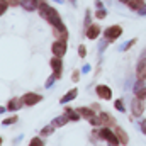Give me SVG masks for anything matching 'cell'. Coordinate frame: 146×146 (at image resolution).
I'll return each mask as SVG.
<instances>
[{"label": "cell", "mask_w": 146, "mask_h": 146, "mask_svg": "<svg viewBox=\"0 0 146 146\" xmlns=\"http://www.w3.org/2000/svg\"><path fill=\"white\" fill-rule=\"evenodd\" d=\"M37 10H39V15H41L44 21H48L53 27H61V26H65V24L61 22V17H60L58 10H56V9H53V7H49L48 3H44V5H42V7H39Z\"/></svg>", "instance_id": "cell-1"}, {"label": "cell", "mask_w": 146, "mask_h": 146, "mask_svg": "<svg viewBox=\"0 0 146 146\" xmlns=\"http://www.w3.org/2000/svg\"><path fill=\"white\" fill-rule=\"evenodd\" d=\"M99 133H100V138H102L104 141H107L109 145H121V143H119L117 134H115L114 131H110L107 126H104V129H100Z\"/></svg>", "instance_id": "cell-2"}, {"label": "cell", "mask_w": 146, "mask_h": 146, "mask_svg": "<svg viewBox=\"0 0 146 146\" xmlns=\"http://www.w3.org/2000/svg\"><path fill=\"white\" fill-rule=\"evenodd\" d=\"M146 109V104H145V99H139V97H134L131 100V110H133V115L134 117H139Z\"/></svg>", "instance_id": "cell-3"}, {"label": "cell", "mask_w": 146, "mask_h": 146, "mask_svg": "<svg viewBox=\"0 0 146 146\" xmlns=\"http://www.w3.org/2000/svg\"><path fill=\"white\" fill-rule=\"evenodd\" d=\"M51 51H53V54L54 56H65V53H66V41H60V39H56L53 44H51Z\"/></svg>", "instance_id": "cell-4"}, {"label": "cell", "mask_w": 146, "mask_h": 146, "mask_svg": "<svg viewBox=\"0 0 146 146\" xmlns=\"http://www.w3.org/2000/svg\"><path fill=\"white\" fill-rule=\"evenodd\" d=\"M122 34V27L121 26H110L107 27L106 31H104V36L107 41H114V39H117V37Z\"/></svg>", "instance_id": "cell-5"}, {"label": "cell", "mask_w": 146, "mask_h": 146, "mask_svg": "<svg viewBox=\"0 0 146 146\" xmlns=\"http://www.w3.org/2000/svg\"><path fill=\"white\" fill-rule=\"evenodd\" d=\"M22 100H24V104L26 106H36L37 102H41L42 100V97L39 95V94H33V92H27V94H24L22 95Z\"/></svg>", "instance_id": "cell-6"}, {"label": "cell", "mask_w": 146, "mask_h": 146, "mask_svg": "<svg viewBox=\"0 0 146 146\" xmlns=\"http://www.w3.org/2000/svg\"><path fill=\"white\" fill-rule=\"evenodd\" d=\"M49 65H51V68L54 70L56 78H61V73H63V61H61V58H60V56H54V58H51Z\"/></svg>", "instance_id": "cell-7"}, {"label": "cell", "mask_w": 146, "mask_h": 146, "mask_svg": "<svg viewBox=\"0 0 146 146\" xmlns=\"http://www.w3.org/2000/svg\"><path fill=\"white\" fill-rule=\"evenodd\" d=\"M95 94H97L100 99H104V100H110V99H112V90H110L107 85H97Z\"/></svg>", "instance_id": "cell-8"}, {"label": "cell", "mask_w": 146, "mask_h": 146, "mask_svg": "<svg viewBox=\"0 0 146 146\" xmlns=\"http://www.w3.org/2000/svg\"><path fill=\"white\" fill-rule=\"evenodd\" d=\"M22 106H26L24 100H22V97H12L7 102V109L9 110H19V109H22Z\"/></svg>", "instance_id": "cell-9"}, {"label": "cell", "mask_w": 146, "mask_h": 146, "mask_svg": "<svg viewBox=\"0 0 146 146\" xmlns=\"http://www.w3.org/2000/svg\"><path fill=\"white\" fill-rule=\"evenodd\" d=\"M99 34H100V27L97 24H90L87 27V31H85V36L88 37V39H97Z\"/></svg>", "instance_id": "cell-10"}, {"label": "cell", "mask_w": 146, "mask_h": 146, "mask_svg": "<svg viewBox=\"0 0 146 146\" xmlns=\"http://www.w3.org/2000/svg\"><path fill=\"white\" fill-rule=\"evenodd\" d=\"M134 95L146 100V83H143V80H139V82L134 85Z\"/></svg>", "instance_id": "cell-11"}, {"label": "cell", "mask_w": 146, "mask_h": 146, "mask_svg": "<svg viewBox=\"0 0 146 146\" xmlns=\"http://www.w3.org/2000/svg\"><path fill=\"white\" fill-rule=\"evenodd\" d=\"M114 133L117 134V138H119V143H121V145H127V143H129V139H127V133H126L122 127H119L117 124L114 126Z\"/></svg>", "instance_id": "cell-12"}, {"label": "cell", "mask_w": 146, "mask_h": 146, "mask_svg": "<svg viewBox=\"0 0 146 146\" xmlns=\"http://www.w3.org/2000/svg\"><path fill=\"white\" fill-rule=\"evenodd\" d=\"M136 75L139 80H143V82L146 80V60H139L138 68H136Z\"/></svg>", "instance_id": "cell-13"}, {"label": "cell", "mask_w": 146, "mask_h": 146, "mask_svg": "<svg viewBox=\"0 0 146 146\" xmlns=\"http://www.w3.org/2000/svg\"><path fill=\"white\" fill-rule=\"evenodd\" d=\"M68 121H70V117H68V115H66V112H65L63 115H58V117H54V119L51 121V124H53L54 127H63V126H65Z\"/></svg>", "instance_id": "cell-14"}, {"label": "cell", "mask_w": 146, "mask_h": 146, "mask_svg": "<svg viewBox=\"0 0 146 146\" xmlns=\"http://www.w3.org/2000/svg\"><path fill=\"white\" fill-rule=\"evenodd\" d=\"M76 95H78V88H72V90H68V92L61 97V100H60V102H61V104H68V102H72Z\"/></svg>", "instance_id": "cell-15"}, {"label": "cell", "mask_w": 146, "mask_h": 146, "mask_svg": "<svg viewBox=\"0 0 146 146\" xmlns=\"http://www.w3.org/2000/svg\"><path fill=\"white\" fill-rule=\"evenodd\" d=\"M99 117H100V124H102V126H107V127H110V126L114 127V126H115V121L110 117L109 114L102 112V114H99Z\"/></svg>", "instance_id": "cell-16"}, {"label": "cell", "mask_w": 146, "mask_h": 146, "mask_svg": "<svg viewBox=\"0 0 146 146\" xmlns=\"http://www.w3.org/2000/svg\"><path fill=\"white\" fill-rule=\"evenodd\" d=\"M54 36L58 37L60 41H66L68 39V33H66V27L65 26H61V27H54Z\"/></svg>", "instance_id": "cell-17"}, {"label": "cell", "mask_w": 146, "mask_h": 146, "mask_svg": "<svg viewBox=\"0 0 146 146\" xmlns=\"http://www.w3.org/2000/svg\"><path fill=\"white\" fill-rule=\"evenodd\" d=\"M65 112H66V115L70 117V121H75V122H76V121H78V119L82 117V114H80V110H78V109H72V107H66V109H65Z\"/></svg>", "instance_id": "cell-18"}, {"label": "cell", "mask_w": 146, "mask_h": 146, "mask_svg": "<svg viewBox=\"0 0 146 146\" xmlns=\"http://www.w3.org/2000/svg\"><path fill=\"white\" fill-rule=\"evenodd\" d=\"M78 110H80V114H82V117H83V119H87L88 122H90V121H92V119L95 117V114H94V110H92V109H88V107H80Z\"/></svg>", "instance_id": "cell-19"}, {"label": "cell", "mask_w": 146, "mask_h": 146, "mask_svg": "<svg viewBox=\"0 0 146 146\" xmlns=\"http://www.w3.org/2000/svg\"><path fill=\"white\" fill-rule=\"evenodd\" d=\"M21 5H22V9L27 10V12H33V10H36L37 9V5L34 3V0H22Z\"/></svg>", "instance_id": "cell-20"}, {"label": "cell", "mask_w": 146, "mask_h": 146, "mask_svg": "<svg viewBox=\"0 0 146 146\" xmlns=\"http://www.w3.org/2000/svg\"><path fill=\"white\" fill-rule=\"evenodd\" d=\"M145 5V0H127V7L133 10H139Z\"/></svg>", "instance_id": "cell-21"}, {"label": "cell", "mask_w": 146, "mask_h": 146, "mask_svg": "<svg viewBox=\"0 0 146 146\" xmlns=\"http://www.w3.org/2000/svg\"><path fill=\"white\" fill-rule=\"evenodd\" d=\"M54 133V126L51 124V126H46V127H42L41 129V136H51Z\"/></svg>", "instance_id": "cell-22"}, {"label": "cell", "mask_w": 146, "mask_h": 146, "mask_svg": "<svg viewBox=\"0 0 146 146\" xmlns=\"http://www.w3.org/2000/svg\"><path fill=\"white\" fill-rule=\"evenodd\" d=\"M19 121V117L17 115H12V117H9V119H3V126H10V124H14V122H17Z\"/></svg>", "instance_id": "cell-23"}, {"label": "cell", "mask_w": 146, "mask_h": 146, "mask_svg": "<svg viewBox=\"0 0 146 146\" xmlns=\"http://www.w3.org/2000/svg\"><path fill=\"white\" fill-rule=\"evenodd\" d=\"M95 17H97V19H106V17H107V12H106V9H99V10L95 12Z\"/></svg>", "instance_id": "cell-24"}, {"label": "cell", "mask_w": 146, "mask_h": 146, "mask_svg": "<svg viewBox=\"0 0 146 146\" xmlns=\"http://www.w3.org/2000/svg\"><path fill=\"white\" fill-rule=\"evenodd\" d=\"M78 56H80V58H85V56H87V48H85V44H80V46H78Z\"/></svg>", "instance_id": "cell-25"}, {"label": "cell", "mask_w": 146, "mask_h": 146, "mask_svg": "<svg viewBox=\"0 0 146 146\" xmlns=\"http://www.w3.org/2000/svg\"><path fill=\"white\" fill-rule=\"evenodd\" d=\"M29 145H31V146H42V145H44V141H42L41 138H33Z\"/></svg>", "instance_id": "cell-26"}, {"label": "cell", "mask_w": 146, "mask_h": 146, "mask_svg": "<svg viewBox=\"0 0 146 146\" xmlns=\"http://www.w3.org/2000/svg\"><path fill=\"white\" fill-rule=\"evenodd\" d=\"M7 5H9V2H7V0H0V15H3V14H5Z\"/></svg>", "instance_id": "cell-27"}, {"label": "cell", "mask_w": 146, "mask_h": 146, "mask_svg": "<svg viewBox=\"0 0 146 146\" xmlns=\"http://www.w3.org/2000/svg\"><path fill=\"white\" fill-rule=\"evenodd\" d=\"M114 107H115V109L119 110V112H124V104H122V100H115V102H114Z\"/></svg>", "instance_id": "cell-28"}, {"label": "cell", "mask_w": 146, "mask_h": 146, "mask_svg": "<svg viewBox=\"0 0 146 146\" xmlns=\"http://www.w3.org/2000/svg\"><path fill=\"white\" fill-rule=\"evenodd\" d=\"M136 42H138V39H131V41H129V42H127V44H126V46H124V48H122V49H124V51H126V49H129V48H131V46H134V44H136Z\"/></svg>", "instance_id": "cell-29"}, {"label": "cell", "mask_w": 146, "mask_h": 146, "mask_svg": "<svg viewBox=\"0 0 146 146\" xmlns=\"http://www.w3.org/2000/svg\"><path fill=\"white\" fill-rule=\"evenodd\" d=\"M54 80H56V75H53V76H49V78H48V80H46V87H48V88H49V87H51V85H53V82H54Z\"/></svg>", "instance_id": "cell-30"}, {"label": "cell", "mask_w": 146, "mask_h": 146, "mask_svg": "<svg viewBox=\"0 0 146 146\" xmlns=\"http://www.w3.org/2000/svg\"><path fill=\"white\" fill-rule=\"evenodd\" d=\"M72 80H73V82H78V80H80V72H73Z\"/></svg>", "instance_id": "cell-31"}, {"label": "cell", "mask_w": 146, "mask_h": 146, "mask_svg": "<svg viewBox=\"0 0 146 146\" xmlns=\"http://www.w3.org/2000/svg\"><path fill=\"white\" fill-rule=\"evenodd\" d=\"M34 3H36V5H37V9H39V7H42V5L46 3V0H34Z\"/></svg>", "instance_id": "cell-32"}, {"label": "cell", "mask_w": 146, "mask_h": 146, "mask_svg": "<svg viewBox=\"0 0 146 146\" xmlns=\"http://www.w3.org/2000/svg\"><path fill=\"white\" fill-rule=\"evenodd\" d=\"M7 2H9V5H19L22 0H7Z\"/></svg>", "instance_id": "cell-33"}, {"label": "cell", "mask_w": 146, "mask_h": 146, "mask_svg": "<svg viewBox=\"0 0 146 146\" xmlns=\"http://www.w3.org/2000/svg\"><path fill=\"white\" fill-rule=\"evenodd\" d=\"M141 131H143V133L146 134V119L143 121V122H141Z\"/></svg>", "instance_id": "cell-34"}, {"label": "cell", "mask_w": 146, "mask_h": 146, "mask_svg": "<svg viewBox=\"0 0 146 146\" xmlns=\"http://www.w3.org/2000/svg\"><path fill=\"white\" fill-rule=\"evenodd\" d=\"M95 5H97L99 9H102V2H100V0H95Z\"/></svg>", "instance_id": "cell-35"}, {"label": "cell", "mask_w": 146, "mask_h": 146, "mask_svg": "<svg viewBox=\"0 0 146 146\" xmlns=\"http://www.w3.org/2000/svg\"><path fill=\"white\" fill-rule=\"evenodd\" d=\"M121 2H124V3H127V0H121Z\"/></svg>", "instance_id": "cell-36"}]
</instances>
